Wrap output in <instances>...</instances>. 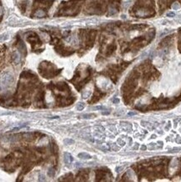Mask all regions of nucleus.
<instances>
[{
  "label": "nucleus",
  "mask_w": 181,
  "mask_h": 182,
  "mask_svg": "<svg viewBox=\"0 0 181 182\" xmlns=\"http://www.w3.org/2000/svg\"><path fill=\"white\" fill-rule=\"evenodd\" d=\"M84 108H85V104L83 103H81L78 104V106H77V110L78 111H81V110H83Z\"/></svg>",
  "instance_id": "nucleus-4"
},
{
  "label": "nucleus",
  "mask_w": 181,
  "mask_h": 182,
  "mask_svg": "<svg viewBox=\"0 0 181 182\" xmlns=\"http://www.w3.org/2000/svg\"><path fill=\"white\" fill-rule=\"evenodd\" d=\"M64 143H65V144H67V145H70V144H75V141H74L73 139H64Z\"/></svg>",
  "instance_id": "nucleus-3"
},
{
  "label": "nucleus",
  "mask_w": 181,
  "mask_h": 182,
  "mask_svg": "<svg viewBox=\"0 0 181 182\" xmlns=\"http://www.w3.org/2000/svg\"><path fill=\"white\" fill-rule=\"evenodd\" d=\"M167 15L169 17H174V15H175V14H174V12H169V13H168Z\"/></svg>",
  "instance_id": "nucleus-7"
},
{
  "label": "nucleus",
  "mask_w": 181,
  "mask_h": 182,
  "mask_svg": "<svg viewBox=\"0 0 181 182\" xmlns=\"http://www.w3.org/2000/svg\"><path fill=\"white\" fill-rule=\"evenodd\" d=\"M78 157L80 158V159H82V160H90L91 158H92V156L89 155V154H87V153H80L78 155Z\"/></svg>",
  "instance_id": "nucleus-2"
},
{
  "label": "nucleus",
  "mask_w": 181,
  "mask_h": 182,
  "mask_svg": "<svg viewBox=\"0 0 181 182\" xmlns=\"http://www.w3.org/2000/svg\"><path fill=\"white\" fill-rule=\"evenodd\" d=\"M95 109H101L102 110V109H106V108H104V107H96Z\"/></svg>",
  "instance_id": "nucleus-8"
},
{
  "label": "nucleus",
  "mask_w": 181,
  "mask_h": 182,
  "mask_svg": "<svg viewBox=\"0 0 181 182\" xmlns=\"http://www.w3.org/2000/svg\"><path fill=\"white\" fill-rule=\"evenodd\" d=\"M113 103H119V99H114Z\"/></svg>",
  "instance_id": "nucleus-9"
},
{
  "label": "nucleus",
  "mask_w": 181,
  "mask_h": 182,
  "mask_svg": "<svg viewBox=\"0 0 181 182\" xmlns=\"http://www.w3.org/2000/svg\"><path fill=\"white\" fill-rule=\"evenodd\" d=\"M64 157H65V164H70L73 161V157L69 153H65L64 154Z\"/></svg>",
  "instance_id": "nucleus-1"
},
{
  "label": "nucleus",
  "mask_w": 181,
  "mask_h": 182,
  "mask_svg": "<svg viewBox=\"0 0 181 182\" xmlns=\"http://www.w3.org/2000/svg\"><path fill=\"white\" fill-rule=\"evenodd\" d=\"M95 115L93 114H85L83 115L82 117H84V118H92V117H94Z\"/></svg>",
  "instance_id": "nucleus-5"
},
{
  "label": "nucleus",
  "mask_w": 181,
  "mask_h": 182,
  "mask_svg": "<svg viewBox=\"0 0 181 182\" xmlns=\"http://www.w3.org/2000/svg\"><path fill=\"white\" fill-rule=\"evenodd\" d=\"M179 8V3H174V5H173V8H174V9H178Z\"/></svg>",
  "instance_id": "nucleus-6"
}]
</instances>
